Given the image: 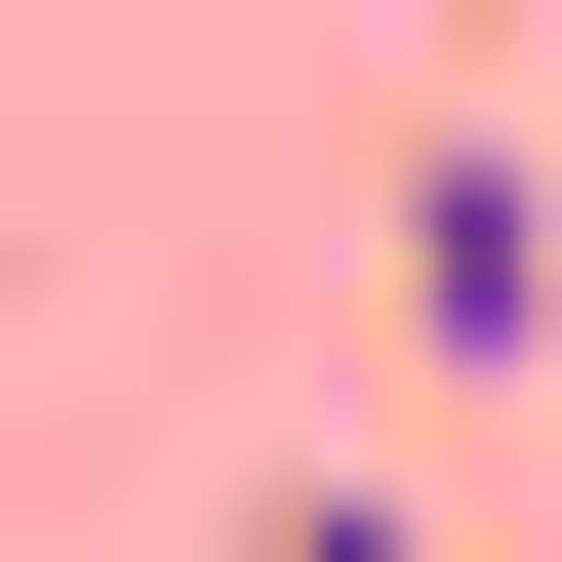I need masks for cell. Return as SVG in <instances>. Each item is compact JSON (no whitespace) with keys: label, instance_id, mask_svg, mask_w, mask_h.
Returning <instances> with one entry per match:
<instances>
[{"label":"cell","instance_id":"obj_2","mask_svg":"<svg viewBox=\"0 0 562 562\" xmlns=\"http://www.w3.org/2000/svg\"><path fill=\"white\" fill-rule=\"evenodd\" d=\"M241 562H442V522H402V482H241Z\"/></svg>","mask_w":562,"mask_h":562},{"label":"cell","instance_id":"obj_1","mask_svg":"<svg viewBox=\"0 0 562 562\" xmlns=\"http://www.w3.org/2000/svg\"><path fill=\"white\" fill-rule=\"evenodd\" d=\"M402 362H442V402L562 362V161H522V121H402Z\"/></svg>","mask_w":562,"mask_h":562}]
</instances>
